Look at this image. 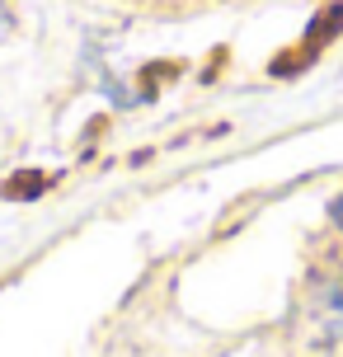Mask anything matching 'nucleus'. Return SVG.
<instances>
[{
    "instance_id": "1",
    "label": "nucleus",
    "mask_w": 343,
    "mask_h": 357,
    "mask_svg": "<svg viewBox=\"0 0 343 357\" xmlns=\"http://www.w3.org/2000/svg\"><path fill=\"white\" fill-rule=\"evenodd\" d=\"M329 310L339 315V334H343V282L334 287V291H329Z\"/></svg>"
},
{
    "instance_id": "2",
    "label": "nucleus",
    "mask_w": 343,
    "mask_h": 357,
    "mask_svg": "<svg viewBox=\"0 0 343 357\" xmlns=\"http://www.w3.org/2000/svg\"><path fill=\"white\" fill-rule=\"evenodd\" d=\"M329 216H334V226H339V231H343V193L334 197V207H329Z\"/></svg>"
}]
</instances>
